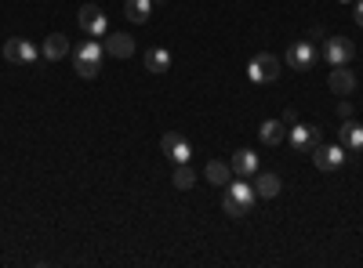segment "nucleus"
I'll return each instance as SVG.
<instances>
[{"label": "nucleus", "instance_id": "20e7f679", "mask_svg": "<svg viewBox=\"0 0 363 268\" xmlns=\"http://www.w3.org/2000/svg\"><path fill=\"white\" fill-rule=\"evenodd\" d=\"M247 76H251V83H272V80L280 76V58L269 54V51L255 54L251 62H247Z\"/></svg>", "mask_w": 363, "mask_h": 268}, {"label": "nucleus", "instance_id": "7ed1b4c3", "mask_svg": "<svg viewBox=\"0 0 363 268\" xmlns=\"http://www.w3.org/2000/svg\"><path fill=\"white\" fill-rule=\"evenodd\" d=\"M345 160H349V153H345V148H342V141H330V145H316L313 148V163H316V170H342L345 167Z\"/></svg>", "mask_w": 363, "mask_h": 268}, {"label": "nucleus", "instance_id": "f03ea898", "mask_svg": "<svg viewBox=\"0 0 363 268\" xmlns=\"http://www.w3.org/2000/svg\"><path fill=\"white\" fill-rule=\"evenodd\" d=\"M102 54H106V47H102L95 37H87V40L73 51V69H77V76H80V80H95V76H99V66H102Z\"/></svg>", "mask_w": 363, "mask_h": 268}, {"label": "nucleus", "instance_id": "f8f14e48", "mask_svg": "<svg viewBox=\"0 0 363 268\" xmlns=\"http://www.w3.org/2000/svg\"><path fill=\"white\" fill-rule=\"evenodd\" d=\"M338 141H342V148H345L349 156H359V153H363V127L352 120V116H349V120H342Z\"/></svg>", "mask_w": 363, "mask_h": 268}, {"label": "nucleus", "instance_id": "0eeeda50", "mask_svg": "<svg viewBox=\"0 0 363 268\" xmlns=\"http://www.w3.org/2000/svg\"><path fill=\"white\" fill-rule=\"evenodd\" d=\"M316 58H320V51H316V44H309V40H294V44L287 47V66L298 69V73L313 69Z\"/></svg>", "mask_w": 363, "mask_h": 268}, {"label": "nucleus", "instance_id": "423d86ee", "mask_svg": "<svg viewBox=\"0 0 363 268\" xmlns=\"http://www.w3.org/2000/svg\"><path fill=\"white\" fill-rule=\"evenodd\" d=\"M323 58H327V66H352L356 62V44L345 40V37H330L323 44Z\"/></svg>", "mask_w": 363, "mask_h": 268}, {"label": "nucleus", "instance_id": "1a4fd4ad", "mask_svg": "<svg viewBox=\"0 0 363 268\" xmlns=\"http://www.w3.org/2000/svg\"><path fill=\"white\" fill-rule=\"evenodd\" d=\"M160 148L174 160V163H189L193 160V145H189V138H182L178 131H167L164 138H160Z\"/></svg>", "mask_w": 363, "mask_h": 268}, {"label": "nucleus", "instance_id": "f257e3e1", "mask_svg": "<svg viewBox=\"0 0 363 268\" xmlns=\"http://www.w3.org/2000/svg\"><path fill=\"white\" fill-rule=\"evenodd\" d=\"M255 185L247 182V177H236V182H229L225 185V196H222V211L229 214V218H244V214H251V206H255Z\"/></svg>", "mask_w": 363, "mask_h": 268}, {"label": "nucleus", "instance_id": "4be33fe9", "mask_svg": "<svg viewBox=\"0 0 363 268\" xmlns=\"http://www.w3.org/2000/svg\"><path fill=\"white\" fill-rule=\"evenodd\" d=\"M352 8H356V11H352V18H356V25L363 29V0H352Z\"/></svg>", "mask_w": 363, "mask_h": 268}, {"label": "nucleus", "instance_id": "9b49d317", "mask_svg": "<svg viewBox=\"0 0 363 268\" xmlns=\"http://www.w3.org/2000/svg\"><path fill=\"white\" fill-rule=\"evenodd\" d=\"M4 58H8V62H15V66H33L37 62V47L29 44V40H22V37H11L4 44Z\"/></svg>", "mask_w": 363, "mask_h": 268}, {"label": "nucleus", "instance_id": "dca6fc26", "mask_svg": "<svg viewBox=\"0 0 363 268\" xmlns=\"http://www.w3.org/2000/svg\"><path fill=\"white\" fill-rule=\"evenodd\" d=\"M48 62H62V58L69 54V40H66V33H51L48 40H44V51H40Z\"/></svg>", "mask_w": 363, "mask_h": 268}, {"label": "nucleus", "instance_id": "f3484780", "mask_svg": "<svg viewBox=\"0 0 363 268\" xmlns=\"http://www.w3.org/2000/svg\"><path fill=\"white\" fill-rule=\"evenodd\" d=\"M149 15H153V0H124V18L142 25L149 22Z\"/></svg>", "mask_w": 363, "mask_h": 268}, {"label": "nucleus", "instance_id": "6ab92c4d", "mask_svg": "<svg viewBox=\"0 0 363 268\" xmlns=\"http://www.w3.org/2000/svg\"><path fill=\"white\" fill-rule=\"evenodd\" d=\"M258 138H262V145H280V141L287 138L284 120H265V124L258 127Z\"/></svg>", "mask_w": 363, "mask_h": 268}, {"label": "nucleus", "instance_id": "39448f33", "mask_svg": "<svg viewBox=\"0 0 363 268\" xmlns=\"http://www.w3.org/2000/svg\"><path fill=\"white\" fill-rule=\"evenodd\" d=\"M77 22H80L84 33H87V37H95V40H102V37L109 33V18H106V11L95 8V4H84L80 15H77Z\"/></svg>", "mask_w": 363, "mask_h": 268}, {"label": "nucleus", "instance_id": "ddd939ff", "mask_svg": "<svg viewBox=\"0 0 363 268\" xmlns=\"http://www.w3.org/2000/svg\"><path fill=\"white\" fill-rule=\"evenodd\" d=\"M229 167H233L236 177H255V174H258V156L251 153V148H236Z\"/></svg>", "mask_w": 363, "mask_h": 268}, {"label": "nucleus", "instance_id": "b1692460", "mask_svg": "<svg viewBox=\"0 0 363 268\" xmlns=\"http://www.w3.org/2000/svg\"><path fill=\"white\" fill-rule=\"evenodd\" d=\"M284 124H287V127H291V124H298V112H294V109H287V112H284Z\"/></svg>", "mask_w": 363, "mask_h": 268}, {"label": "nucleus", "instance_id": "5701e85b", "mask_svg": "<svg viewBox=\"0 0 363 268\" xmlns=\"http://www.w3.org/2000/svg\"><path fill=\"white\" fill-rule=\"evenodd\" d=\"M338 116H342V120H349V116H352V105H349V102H342V105H338Z\"/></svg>", "mask_w": 363, "mask_h": 268}, {"label": "nucleus", "instance_id": "4468645a", "mask_svg": "<svg viewBox=\"0 0 363 268\" xmlns=\"http://www.w3.org/2000/svg\"><path fill=\"white\" fill-rule=\"evenodd\" d=\"M106 54H113V58H131L135 54V37H128V33H106Z\"/></svg>", "mask_w": 363, "mask_h": 268}, {"label": "nucleus", "instance_id": "9d476101", "mask_svg": "<svg viewBox=\"0 0 363 268\" xmlns=\"http://www.w3.org/2000/svg\"><path fill=\"white\" fill-rule=\"evenodd\" d=\"M327 87H330V91H335L338 98H349V95L356 91V73H352L349 66H330Z\"/></svg>", "mask_w": 363, "mask_h": 268}, {"label": "nucleus", "instance_id": "6e6552de", "mask_svg": "<svg viewBox=\"0 0 363 268\" xmlns=\"http://www.w3.org/2000/svg\"><path fill=\"white\" fill-rule=\"evenodd\" d=\"M287 141L298 148V153H313V148L320 145V127H313V124H291L287 127Z\"/></svg>", "mask_w": 363, "mask_h": 268}, {"label": "nucleus", "instance_id": "2eb2a0df", "mask_svg": "<svg viewBox=\"0 0 363 268\" xmlns=\"http://www.w3.org/2000/svg\"><path fill=\"white\" fill-rule=\"evenodd\" d=\"M280 174H272V170H265V174H255V196L258 199H272V196H280Z\"/></svg>", "mask_w": 363, "mask_h": 268}, {"label": "nucleus", "instance_id": "393cba45", "mask_svg": "<svg viewBox=\"0 0 363 268\" xmlns=\"http://www.w3.org/2000/svg\"><path fill=\"white\" fill-rule=\"evenodd\" d=\"M338 4H352V0H338Z\"/></svg>", "mask_w": 363, "mask_h": 268}, {"label": "nucleus", "instance_id": "a211bd4d", "mask_svg": "<svg viewBox=\"0 0 363 268\" xmlns=\"http://www.w3.org/2000/svg\"><path fill=\"white\" fill-rule=\"evenodd\" d=\"M145 69L149 73H167L171 69V51L167 47H149L145 51Z\"/></svg>", "mask_w": 363, "mask_h": 268}, {"label": "nucleus", "instance_id": "aec40b11", "mask_svg": "<svg viewBox=\"0 0 363 268\" xmlns=\"http://www.w3.org/2000/svg\"><path fill=\"white\" fill-rule=\"evenodd\" d=\"M203 174H207L211 185H229V182H233V167H229V163H218V160H211Z\"/></svg>", "mask_w": 363, "mask_h": 268}, {"label": "nucleus", "instance_id": "412c9836", "mask_svg": "<svg viewBox=\"0 0 363 268\" xmlns=\"http://www.w3.org/2000/svg\"><path fill=\"white\" fill-rule=\"evenodd\" d=\"M171 182H174L178 189H193V185H196V174H193V167H189V163H178V167H174V174H171Z\"/></svg>", "mask_w": 363, "mask_h": 268}]
</instances>
